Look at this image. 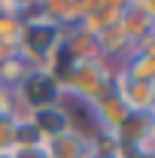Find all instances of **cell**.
<instances>
[{"label": "cell", "instance_id": "obj_1", "mask_svg": "<svg viewBox=\"0 0 155 158\" xmlns=\"http://www.w3.org/2000/svg\"><path fill=\"white\" fill-rule=\"evenodd\" d=\"M67 34V27H61L55 21H49L43 15V9L37 6H31L27 3V9H24V19H21V34H19V55L34 70H43V64L49 61V55L55 52L61 46V40Z\"/></svg>", "mask_w": 155, "mask_h": 158}, {"label": "cell", "instance_id": "obj_2", "mask_svg": "<svg viewBox=\"0 0 155 158\" xmlns=\"http://www.w3.org/2000/svg\"><path fill=\"white\" fill-rule=\"evenodd\" d=\"M113 67L107 61H79V64H70L67 73L58 79V91L61 98H73L85 106H91L94 100L107 98L110 88H113Z\"/></svg>", "mask_w": 155, "mask_h": 158}, {"label": "cell", "instance_id": "obj_3", "mask_svg": "<svg viewBox=\"0 0 155 158\" xmlns=\"http://www.w3.org/2000/svg\"><path fill=\"white\" fill-rule=\"evenodd\" d=\"M119 27L134 49L152 52L155 43V3L152 0H125L119 12Z\"/></svg>", "mask_w": 155, "mask_h": 158}, {"label": "cell", "instance_id": "obj_4", "mask_svg": "<svg viewBox=\"0 0 155 158\" xmlns=\"http://www.w3.org/2000/svg\"><path fill=\"white\" fill-rule=\"evenodd\" d=\"M61 100L64 98L58 91V82L49 76L46 70H31L12 88V103L21 106V110H27V113L43 110V106H52V103H61Z\"/></svg>", "mask_w": 155, "mask_h": 158}, {"label": "cell", "instance_id": "obj_5", "mask_svg": "<svg viewBox=\"0 0 155 158\" xmlns=\"http://www.w3.org/2000/svg\"><path fill=\"white\" fill-rule=\"evenodd\" d=\"M122 106L131 113V116H152V103H155V82H140L131 79L128 73L116 70L113 73V88H110Z\"/></svg>", "mask_w": 155, "mask_h": 158}, {"label": "cell", "instance_id": "obj_6", "mask_svg": "<svg viewBox=\"0 0 155 158\" xmlns=\"http://www.w3.org/2000/svg\"><path fill=\"white\" fill-rule=\"evenodd\" d=\"M31 125L37 128V134L46 140H55L61 134H67V131H73L76 128V122H73V113L64 106V100L61 103H52V106H43V110H34L31 113Z\"/></svg>", "mask_w": 155, "mask_h": 158}, {"label": "cell", "instance_id": "obj_7", "mask_svg": "<svg viewBox=\"0 0 155 158\" xmlns=\"http://www.w3.org/2000/svg\"><path fill=\"white\" fill-rule=\"evenodd\" d=\"M43 152L46 158H91V134H82L79 128L61 134L55 140H46L43 143Z\"/></svg>", "mask_w": 155, "mask_h": 158}, {"label": "cell", "instance_id": "obj_8", "mask_svg": "<svg viewBox=\"0 0 155 158\" xmlns=\"http://www.w3.org/2000/svg\"><path fill=\"white\" fill-rule=\"evenodd\" d=\"M91 113H94V122H97V134H113L116 137L119 134V128L128 122V110L122 106V100L110 91L107 98H100V100H94L91 106H88Z\"/></svg>", "mask_w": 155, "mask_h": 158}, {"label": "cell", "instance_id": "obj_9", "mask_svg": "<svg viewBox=\"0 0 155 158\" xmlns=\"http://www.w3.org/2000/svg\"><path fill=\"white\" fill-rule=\"evenodd\" d=\"M119 12H122V3H116V0H94L91 9H88V15L79 21V31L97 37L100 31H107L110 24L119 21Z\"/></svg>", "mask_w": 155, "mask_h": 158}, {"label": "cell", "instance_id": "obj_10", "mask_svg": "<svg viewBox=\"0 0 155 158\" xmlns=\"http://www.w3.org/2000/svg\"><path fill=\"white\" fill-rule=\"evenodd\" d=\"M61 49L67 52V58L73 61V64L100 58V55H97V40L91 37V34H85V31H79V27H70V31L64 34V40H61Z\"/></svg>", "mask_w": 155, "mask_h": 158}, {"label": "cell", "instance_id": "obj_11", "mask_svg": "<svg viewBox=\"0 0 155 158\" xmlns=\"http://www.w3.org/2000/svg\"><path fill=\"white\" fill-rule=\"evenodd\" d=\"M116 70L128 73L131 79H140V82H155V52H146V49H131V55L122 61Z\"/></svg>", "mask_w": 155, "mask_h": 158}, {"label": "cell", "instance_id": "obj_12", "mask_svg": "<svg viewBox=\"0 0 155 158\" xmlns=\"http://www.w3.org/2000/svg\"><path fill=\"white\" fill-rule=\"evenodd\" d=\"M31 70H34V67H31V64L21 58L19 52H15L9 61H3V64H0V88L12 91V88H15V85H19V82L27 76Z\"/></svg>", "mask_w": 155, "mask_h": 158}, {"label": "cell", "instance_id": "obj_13", "mask_svg": "<svg viewBox=\"0 0 155 158\" xmlns=\"http://www.w3.org/2000/svg\"><path fill=\"white\" fill-rule=\"evenodd\" d=\"M19 34H21V21L9 19V15H0V43L3 46H19Z\"/></svg>", "mask_w": 155, "mask_h": 158}, {"label": "cell", "instance_id": "obj_14", "mask_svg": "<svg viewBox=\"0 0 155 158\" xmlns=\"http://www.w3.org/2000/svg\"><path fill=\"white\" fill-rule=\"evenodd\" d=\"M9 113H12V91L0 88V118H6Z\"/></svg>", "mask_w": 155, "mask_h": 158}, {"label": "cell", "instance_id": "obj_15", "mask_svg": "<svg viewBox=\"0 0 155 158\" xmlns=\"http://www.w3.org/2000/svg\"><path fill=\"white\" fill-rule=\"evenodd\" d=\"M12 155L15 158H46V152L40 146V149H12Z\"/></svg>", "mask_w": 155, "mask_h": 158}, {"label": "cell", "instance_id": "obj_16", "mask_svg": "<svg viewBox=\"0 0 155 158\" xmlns=\"http://www.w3.org/2000/svg\"><path fill=\"white\" fill-rule=\"evenodd\" d=\"M0 158H15V155H12V149H0Z\"/></svg>", "mask_w": 155, "mask_h": 158}, {"label": "cell", "instance_id": "obj_17", "mask_svg": "<svg viewBox=\"0 0 155 158\" xmlns=\"http://www.w3.org/2000/svg\"><path fill=\"white\" fill-rule=\"evenodd\" d=\"M91 158H100V155H91Z\"/></svg>", "mask_w": 155, "mask_h": 158}]
</instances>
